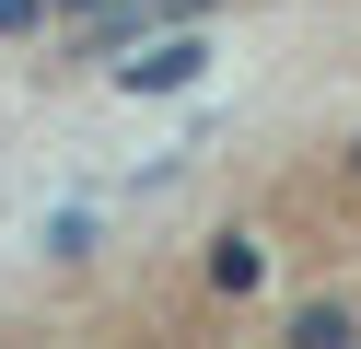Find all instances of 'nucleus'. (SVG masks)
Masks as SVG:
<instances>
[{
  "instance_id": "f03ea898",
  "label": "nucleus",
  "mask_w": 361,
  "mask_h": 349,
  "mask_svg": "<svg viewBox=\"0 0 361 349\" xmlns=\"http://www.w3.org/2000/svg\"><path fill=\"white\" fill-rule=\"evenodd\" d=\"M152 23H175V0H94V23H82V59H117V47H140Z\"/></svg>"
},
{
  "instance_id": "423d86ee",
  "label": "nucleus",
  "mask_w": 361,
  "mask_h": 349,
  "mask_svg": "<svg viewBox=\"0 0 361 349\" xmlns=\"http://www.w3.org/2000/svg\"><path fill=\"white\" fill-rule=\"evenodd\" d=\"M59 12H94V0H59Z\"/></svg>"
},
{
  "instance_id": "7ed1b4c3",
  "label": "nucleus",
  "mask_w": 361,
  "mask_h": 349,
  "mask_svg": "<svg viewBox=\"0 0 361 349\" xmlns=\"http://www.w3.org/2000/svg\"><path fill=\"white\" fill-rule=\"evenodd\" d=\"M257 279H268V256H257V233H221V245H210V291H221V302H245V291H257Z\"/></svg>"
},
{
  "instance_id": "f257e3e1",
  "label": "nucleus",
  "mask_w": 361,
  "mask_h": 349,
  "mask_svg": "<svg viewBox=\"0 0 361 349\" xmlns=\"http://www.w3.org/2000/svg\"><path fill=\"white\" fill-rule=\"evenodd\" d=\"M198 70H210V47H198V23H187V12H175L164 35L140 47V59H128V47H117V93H187Z\"/></svg>"
},
{
  "instance_id": "39448f33",
  "label": "nucleus",
  "mask_w": 361,
  "mask_h": 349,
  "mask_svg": "<svg viewBox=\"0 0 361 349\" xmlns=\"http://www.w3.org/2000/svg\"><path fill=\"white\" fill-rule=\"evenodd\" d=\"M35 12H47V0H0V35H24V23H35Z\"/></svg>"
},
{
  "instance_id": "20e7f679",
  "label": "nucleus",
  "mask_w": 361,
  "mask_h": 349,
  "mask_svg": "<svg viewBox=\"0 0 361 349\" xmlns=\"http://www.w3.org/2000/svg\"><path fill=\"white\" fill-rule=\"evenodd\" d=\"M291 338H314V349H338V338H350V314H338V302H303V314H291Z\"/></svg>"
}]
</instances>
